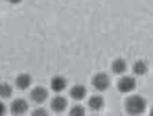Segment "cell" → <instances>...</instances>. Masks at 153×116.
I'll return each mask as SVG.
<instances>
[{"label": "cell", "instance_id": "1", "mask_svg": "<svg viewBox=\"0 0 153 116\" xmlns=\"http://www.w3.org/2000/svg\"><path fill=\"white\" fill-rule=\"evenodd\" d=\"M146 98H142V96H138V94H133V96H129L127 100H126V112L127 114H133V116H137V114H142L146 111Z\"/></svg>", "mask_w": 153, "mask_h": 116}, {"label": "cell", "instance_id": "2", "mask_svg": "<svg viewBox=\"0 0 153 116\" xmlns=\"http://www.w3.org/2000/svg\"><path fill=\"white\" fill-rule=\"evenodd\" d=\"M135 87H137V79H135L133 76H124V74L120 76V79H118V83H116V89L122 92V94L133 92Z\"/></svg>", "mask_w": 153, "mask_h": 116}, {"label": "cell", "instance_id": "3", "mask_svg": "<svg viewBox=\"0 0 153 116\" xmlns=\"http://www.w3.org/2000/svg\"><path fill=\"white\" fill-rule=\"evenodd\" d=\"M92 87H94L96 90L103 92V90H107L109 87H111V78H109L107 74H103V72L96 74V76L92 78Z\"/></svg>", "mask_w": 153, "mask_h": 116}, {"label": "cell", "instance_id": "4", "mask_svg": "<svg viewBox=\"0 0 153 116\" xmlns=\"http://www.w3.org/2000/svg\"><path fill=\"white\" fill-rule=\"evenodd\" d=\"M9 111H11V114H15V116L26 114V112H28V101L22 100V98H17V100H13V103H11V107H9Z\"/></svg>", "mask_w": 153, "mask_h": 116}, {"label": "cell", "instance_id": "5", "mask_svg": "<svg viewBox=\"0 0 153 116\" xmlns=\"http://www.w3.org/2000/svg\"><path fill=\"white\" fill-rule=\"evenodd\" d=\"M30 98H31V101H35V103H45L46 98H48V90L45 87H35V89L30 90Z\"/></svg>", "mask_w": 153, "mask_h": 116}, {"label": "cell", "instance_id": "6", "mask_svg": "<svg viewBox=\"0 0 153 116\" xmlns=\"http://www.w3.org/2000/svg\"><path fill=\"white\" fill-rule=\"evenodd\" d=\"M15 87L19 90H28L31 87V76L30 74H19L15 78Z\"/></svg>", "mask_w": 153, "mask_h": 116}, {"label": "cell", "instance_id": "7", "mask_svg": "<svg viewBox=\"0 0 153 116\" xmlns=\"http://www.w3.org/2000/svg\"><path fill=\"white\" fill-rule=\"evenodd\" d=\"M67 85H68V83H67V79H65L63 76H53L52 81H50V89H52L53 92H57V94L67 89Z\"/></svg>", "mask_w": 153, "mask_h": 116}, {"label": "cell", "instance_id": "8", "mask_svg": "<svg viewBox=\"0 0 153 116\" xmlns=\"http://www.w3.org/2000/svg\"><path fill=\"white\" fill-rule=\"evenodd\" d=\"M67 98H65V96H59V94H57V96L56 98H52V101H50V107H52V111L53 112H63L65 109H67Z\"/></svg>", "mask_w": 153, "mask_h": 116}, {"label": "cell", "instance_id": "9", "mask_svg": "<svg viewBox=\"0 0 153 116\" xmlns=\"http://www.w3.org/2000/svg\"><path fill=\"white\" fill-rule=\"evenodd\" d=\"M85 96H87V89H85L83 85H74V87L70 89V98H72V100L79 101V100H83Z\"/></svg>", "mask_w": 153, "mask_h": 116}, {"label": "cell", "instance_id": "10", "mask_svg": "<svg viewBox=\"0 0 153 116\" xmlns=\"http://www.w3.org/2000/svg\"><path fill=\"white\" fill-rule=\"evenodd\" d=\"M111 70L114 72V74H118V76H122V74H126V70H127V63L124 61V59H114L113 61V66H111Z\"/></svg>", "mask_w": 153, "mask_h": 116}, {"label": "cell", "instance_id": "11", "mask_svg": "<svg viewBox=\"0 0 153 116\" xmlns=\"http://www.w3.org/2000/svg\"><path fill=\"white\" fill-rule=\"evenodd\" d=\"M146 72H148V63L144 59L135 61V65H133V74H135V76H144Z\"/></svg>", "mask_w": 153, "mask_h": 116}, {"label": "cell", "instance_id": "12", "mask_svg": "<svg viewBox=\"0 0 153 116\" xmlns=\"http://www.w3.org/2000/svg\"><path fill=\"white\" fill-rule=\"evenodd\" d=\"M89 107L91 111H100L103 107V98L100 96V94H94V96L89 98Z\"/></svg>", "mask_w": 153, "mask_h": 116}, {"label": "cell", "instance_id": "13", "mask_svg": "<svg viewBox=\"0 0 153 116\" xmlns=\"http://www.w3.org/2000/svg\"><path fill=\"white\" fill-rule=\"evenodd\" d=\"M13 94V87L9 83H0V98L6 100V98H11Z\"/></svg>", "mask_w": 153, "mask_h": 116}, {"label": "cell", "instance_id": "14", "mask_svg": "<svg viewBox=\"0 0 153 116\" xmlns=\"http://www.w3.org/2000/svg\"><path fill=\"white\" fill-rule=\"evenodd\" d=\"M85 114V109L81 107V105H74V107L70 109V116H83Z\"/></svg>", "mask_w": 153, "mask_h": 116}, {"label": "cell", "instance_id": "15", "mask_svg": "<svg viewBox=\"0 0 153 116\" xmlns=\"http://www.w3.org/2000/svg\"><path fill=\"white\" fill-rule=\"evenodd\" d=\"M31 114H33V116H46V109H42V107L33 109V111H31Z\"/></svg>", "mask_w": 153, "mask_h": 116}, {"label": "cell", "instance_id": "16", "mask_svg": "<svg viewBox=\"0 0 153 116\" xmlns=\"http://www.w3.org/2000/svg\"><path fill=\"white\" fill-rule=\"evenodd\" d=\"M2 114H6V105L0 101V116H2Z\"/></svg>", "mask_w": 153, "mask_h": 116}, {"label": "cell", "instance_id": "17", "mask_svg": "<svg viewBox=\"0 0 153 116\" xmlns=\"http://www.w3.org/2000/svg\"><path fill=\"white\" fill-rule=\"evenodd\" d=\"M7 2H9V4H13V6H15V4H20V2H22V0H7Z\"/></svg>", "mask_w": 153, "mask_h": 116}]
</instances>
